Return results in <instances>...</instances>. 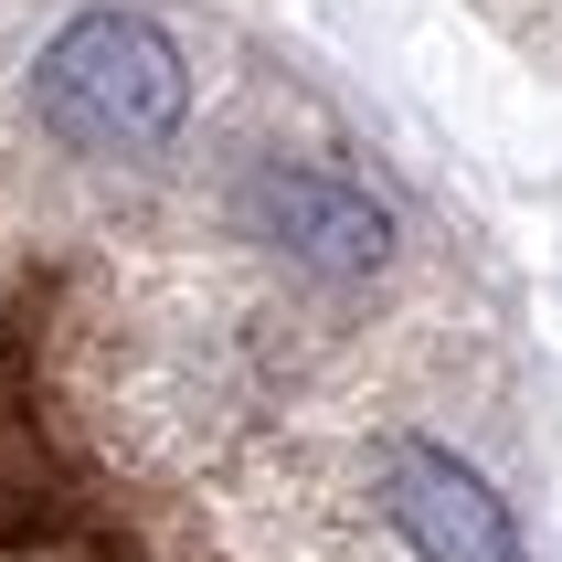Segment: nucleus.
<instances>
[{
  "label": "nucleus",
  "mask_w": 562,
  "mask_h": 562,
  "mask_svg": "<svg viewBox=\"0 0 562 562\" xmlns=\"http://www.w3.org/2000/svg\"><path fill=\"white\" fill-rule=\"evenodd\" d=\"M255 213H266V234H277L297 266H318V277H372L382 245H393L382 202L350 191V181H329V170H266Z\"/></svg>",
  "instance_id": "obj_3"
},
{
  "label": "nucleus",
  "mask_w": 562,
  "mask_h": 562,
  "mask_svg": "<svg viewBox=\"0 0 562 562\" xmlns=\"http://www.w3.org/2000/svg\"><path fill=\"white\" fill-rule=\"evenodd\" d=\"M382 520L414 541V562H531L509 499L436 436H393L382 446Z\"/></svg>",
  "instance_id": "obj_2"
},
{
  "label": "nucleus",
  "mask_w": 562,
  "mask_h": 562,
  "mask_svg": "<svg viewBox=\"0 0 562 562\" xmlns=\"http://www.w3.org/2000/svg\"><path fill=\"white\" fill-rule=\"evenodd\" d=\"M32 117L54 149L138 159L191 117V54L149 11H86L32 54Z\"/></svg>",
  "instance_id": "obj_1"
}]
</instances>
